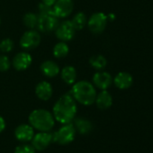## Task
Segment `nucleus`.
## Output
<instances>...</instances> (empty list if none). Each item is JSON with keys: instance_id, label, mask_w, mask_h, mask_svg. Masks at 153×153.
<instances>
[{"instance_id": "nucleus-20", "label": "nucleus", "mask_w": 153, "mask_h": 153, "mask_svg": "<svg viewBox=\"0 0 153 153\" xmlns=\"http://www.w3.org/2000/svg\"><path fill=\"white\" fill-rule=\"evenodd\" d=\"M70 22L76 30H83L87 24V17L85 14V13L80 12V13H76Z\"/></svg>"}, {"instance_id": "nucleus-5", "label": "nucleus", "mask_w": 153, "mask_h": 153, "mask_svg": "<svg viewBox=\"0 0 153 153\" xmlns=\"http://www.w3.org/2000/svg\"><path fill=\"white\" fill-rule=\"evenodd\" d=\"M59 24V18L53 13V12L38 13L37 29L41 32H50L55 30Z\"/></svg>"}, {"instance_id": "nucleus-7", "label": "nucleus", "mask_w": 153, "mask_h": 153, "mask_svg": "<svg viewBox=\"0 0 153 153\" xmlns=\"http://www.w3.org/2000/svg\"><path fill=\"white\" fill-rule=\"evenodd\" d=\"M41 43V35L35 30H29L25 31L21 39L20 46L25 50H32L36 48Z\"/></svg>"}, {"instance_id": "nucleus-10", "label": "nucleus", "mask_w": 153, "mask_h": 153, "mask_svg": "<svg viewBox=\"0 0 153 153\" xmlns=\"http://www.w3.org/2000/svg\"><path fill=\"white\" fill-rule=\"evenodd\" d=\"M32 56L28 52L23 51V52L17 53L14 56L12 61V65L15 70L24 71L30 67V65H32Z\"/></svg>"}, {"instance_id": "nucleus-24", "label": "nucleus", "mask_w": 153, "mask_h": 153, "mask_svg": "<svg viewBox=\"0 0 153 153\" xmlns=\"http://www.w3.org/2000/svg\"><path fill=\"white\" fill-rule=\"evenodd\" d=\"M14 44L11 39H4L0 42V50L4 53L11 52L14 49Z\"/></svg>"}, {"instance_id": "nucleus-17", "label": "nucleus", "mask_w": 153, "mask_h": 153, "mask_svg": "<svg viewBox=\"0 0 153 153\" xmlns=\"http://www.w3.org/2000/svg\"><path fill=\"white\" fill-rule=\"evenodd\" d=\"M40 68H41L42 74L49 78L56 77L60 73V67L57 65V63H55L54 61H51V60H47V61L43 62L41 65Z\"/></svg>"}, {"instance_id": "nucleus-9", "label": "nucleus", "mask_w": 153, "mask_h": 153, "mask_svg": "<svg viewBox=\"0 0 153 153\" xmlns=\"http://www.w3.org/2000/svg\"><path fill=\"white\" fill-rule=\"evenodd\" d=\"M74 9L72 0H57L52 5V12L58 18H66L69 16Z\"/></svg>"}, {"instance_id": "nucleus-4", "label": "nucleus", "mask_w": 153, "mask_h": 153, "mask_svg": "<svg viewBox=\"0 0 153 153\" xmlns=\"http://www.w3.org/2000/svg\"><path fill=\"white\" fill-rule=\"evenodd\" d=\"M76 129L72 124L63 125L58 131L52 134V142L57 143L60 145H66L72 143L76 136Z\"/></svg>"}, {"instance_id": "nucleus-19", "label": "nucleus", "mask_w": 153, "mask_h": 153, "mask_svg": "<svg viewBox=\"0 0 153 153\" xmlns=\"http://www.w3.org/2000/svg\"><path fill=\"white\" fill-rule=\"evenodd\" d=\"M60 76H61L62 81L65 83H67L69 85H71V84H74L76 82L77 71H76L75 67H73L71 65H67L61 70Z\"/></svg>"}, {"instance_id": "nucleus-25", "label": "nucleus", "mask_w": 153, "mask_h": 153, "mask_svg": "<svg viewBox=\"0 0 153 153\" xmlns=\"http://www.w3.org/2000/svg\"><path fill=\"white\" fill-rule=\"evenodd\" d=\"M36 150L32 145L30 144H21L17 146L14 150V153H35Z\"/></svg>"}, {"instance_id": "nucleus-8", "label": "nucleus", "mask_w": 153, "mask_h": 153, "mask_svg": "<svg viewBox=\"0 0 153 153\" xmlns=\"http://www.w3.org/2000/svg\"><path fill=\"white\" fill-rule=\"evenodd\" d=\"M75 33L76 30L74 29L71 22L68 20L59 22L57 28L55 29L56 37L63 42L71 40L74 38Z\"/></svg>"}, {"instance_id": "nucleus-26", "label": "nucleus", "mask_w": 153, "mask_h": 153, "mask_svg": "<svg viewBox=\"0 0 153 153\" xmlns=\"http://www.w3.org/2000/svg\"><path fill=\"white\" fill-rule=\"evenodd\" d=\"M11 66V63L9 58L5 56L1 55L0 56V72H6Z\"/></svg>"}, {"instance_id": "nucleus-1", "label": "nucleus", "mask_w": 153, "mask_h": 153, "mask_svg": "<svg viewBox=\"0 0 153 153\" xmlns=\"http://www.w3.org/2000/svg\"><path fill=\"white\" fill-rule=\"evenodd\" d=\"M78 106L71 93L62 95L54 104L52 115L54 119L62 125L71 123L77 115Z\"/></svg>"}, {"instance_id": "nucleus-30", "label": "nucleus", "mask_w": 153, "mask_h": 153, "mask_svg": "<svg viewBox=\"0 0 153 153\" xmlns=\"http://www.w3.org/2000/svg\"><path fill=\"white\" fill-rule=\"evenodd\" d=\"M0 24H1V19H0Z\"/></svg>"}, {"instance_id": "nucleus-3", "label": "nucleus", "mask_w": 153, "mask_h": 153, "mask_svg": "<svg viewBox=\"0 0 153 153\" xmlns=\"http://www.w3.org/2000/svg\"><path fill=\"white\" fill-rule=\"evenodd\" d=\"M30 126L40 132H50L54 125L55 119L53 115L46 109H35L29 116Z\"/></svg>"}, {"instance_id": "nucleus-21", "label": "nucleus", "mask_w": 153, "mask_h": 153, "mask_svg": "<svg viewBox=\"0 0 153 153\" xmlns=\"http://www.w3.org/2000/svg\"><path fill=\"white\" fill-rule=\"evenodd\" d=\"M89 64L94 69H96L97 71H101L106 66L107 60L102 55H96V56H93L90 57Z\"/></svg>"}, {"instance_id": "nucleus-2", "label": "nucleus", "mask_w": 153, "mask_h": 153, "mask_svg": "<svg viewBox=\"0 0 153 153\" xmlns=\"http://www.w3.org/2000/svg\"><path fill=\"white\" fill-rule=\"evenodd\" d=\"M71 95L74 100L84 106H91L95 103L96 98V91L91 82L87 81H80L73 84Z\"/></svg>"}, {"instance_id": "nucleus-6", "label": "nucleus", "mask_w": 153, "mask_h": 153, "mask_svg": "<svg viewBox=\"0 0 153 153\" xmlns=\"http://www.w3.org/2000/svg\"><path fill=\"white\" fill-rule=\"evenodd\" d=\"M107 21H108L107 15H106L104 13L98 12V13H93L89 17V19L87 20V25L92 33L100 34L105 30L107 25Z\"/></svg>"}, {"instance_id": "nucleus-14", "label": "nucleus", "mask_w": 153, "mask_h": 153, "mask_svg": "<svg viewBox=\"0 0 153 153\" xmlns=\"http://www.w3.org/2000/svg\"><path fill=\"white\" fill-rule=\"evenodd\" d=\"M115 85L120 90H127L133 83V78L131 74L127 72H120L113 79Z\"/></svg>"}, {"instance_id": "nucleus-11", "label": "nucleus", "mask_w": 153, "mask_h": 153, "mask_svg": "<svg viewBox=\"0 0 153 153\" xmlns=\"http://www.w3.org/2000/svg\"><path fill=\"white\" fill-rule=\"evenodd\" d=\"M52 142V134L49 132H41L34 134L32 140V145L36 151H43L47 149Z\"/></svg>"}, {"instance_id": "nucleus-13", "label": "nucleus", "mask_w": 153, "mask_h": 153, "mask_svg": "<svg viewBox=\"0 0 153 153\" xmlns=\"http://www.w3.org/2000/svg\"><path fill=\"white\" fill-rule=\"evenodd\" d=\"M15 138L22 143L31 142L34 136V130L30 125L23 124L16 127L14 131Z\"/></svg>"}, {"instance_id": "nucleus-23", "label": "nucleus", "mask_w": 153, "mask_h": 153, "mask_svg": "<svg viewBox=\"0 0 153 153\" xmlns=\"http://www.w3.org/2000/svg\"><path fill=\"white\" fill-rule=\"evenodd\" d=\"M23 22L27 28H29L30 30H33L37 27L38 14L34 13H27L23 18Z\"/></svg>"}, {"instance_id": "nucleus-12", "label": "nucleus", "mask_w": 153, "mask_h": 153, "mask_svg": "<svg viewBox=\"0 0 153 153\" xmlns=\"http://www.w3.org/2000/svg\"><path fill=\"white\" fill-rule=\"evenodd\" d=\"M93 83L96 88H98L102 91H105V90H107L112 85L113 77L107 72L99 71L94 74Z\"/></svg>"}, {"instance_id": "nucleus-22", "label": "nucleus", "mask_w": 153, "mask_h": 153, "mask_svg": "<svg viewBox=\"0 0 153 153\" xmlns=\"http://www.w3.org/2000/svg\"><path fill=\"white\" fill-rule=\"evenodd\" d=\"M69 52V48L66 42L60 41L57 43L53 48V55L57 58H63L65 57Z\"/></svg>"}, {"instance_id": "nucleus-27", "label": "nucleus", "mask_w": 153, "mask_h": 153, "mask_svg": "<svg viewBox=\"0 0 153 153\" xmlns=\"http://www.w3.org/2000/svg\"><path fill=\"white\" fill-rule=\"evenodd\" d=\"M39 13H50L52 12V6H49L45 4H43L42 2L39 4Z\"/></svg>"}, {"instance_id": "nucleus-29", "label": "nucleus", "mask_w": 153, "mask_h": 153, "mask_svg": "<svg viewBox=\"0 0 153 153\" xmlns=\"http://www.w3.org/2000/svg\"><path fill=\"white\" fill-rule=\"evenodd\" d=\"M56 1H57V0H41V2H42L43 4H45L49 5V6H52V5L55 4Z\"/></svg>"}, {"instance_id": "nucleus-16", "label": "nucleus", "mask_w": 153, "mask_h": 153, "mask_svg": "<svg viewBox=\"0 0 153 153\" xmlns=\"http://www.w3.org/2000/svg\"><path fill=\"white\" fill-rule=\"evenodd\" d=\"M95 102L99 109L106 110L113 105V97L106 90H105L102 91L100 93L96 94Z\"/></svg>"}, {"instance_id": "nucleus-15", "label": "nucleus", "mask_w": 153, "mask_h": 153, "mask_svg": "<svg viewBox=\"0 0 153 153\" xmlns=\"http://www.w3.org/2000/svg\"><path fill=\"white\" fill-rule=\"evenodd\" d=\"M52 86L50 82L42 81L41 82H39L36 87H35V94L36 96L44 101L49 100L51 96H52Z\"/></svg>"}, {"instance_id": "nucleus-18", "label": "nucleus", "mask_w": 153, "mask_h": 153, "mask_svg": "<svg viewBox=\"0 0 153 153\" xmlns=\"http://www.w3.org/2000/svg\"><path fill=\"white\" fill-rule=\"evenodd\" d=\"M74 127L76 129V132L79 133L80 134L86 135L91 133L93 129V125L89 120L85 119L84 117H78L74 121Z\"/></svg>"}, {"instance_id": "nucleus-28", "label": "nucleus", "mask_w": 153, "mask_h": 153, "mask_svg": "<svg viewBox=\"0 0 153 153\" xmlns=\"http://www.w3.org/2000/svg\"><path fill=\"white\" fill-rule=\"evenodd\" d=\"M5 129V121L3 117L0 116V133H2Z\"/></svg>"}]
</instances>
